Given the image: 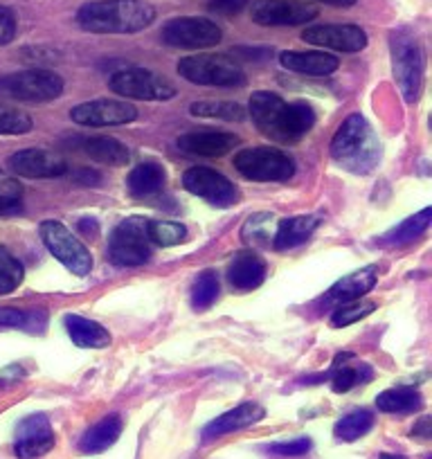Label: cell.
Masks as SVG:
<instances>
[{
    "instance_id": "cell-39",
    "label": "cell",
    "mask_w": 432,
    "mask_h": 459,
    "mask_svg": "<svg viewBox=\"0 0 432 459\" xmlns=\"http://www.w3.org/2000/svg\"><path fill=\"white\" fill-rule=\"evenodd\" d=\"M311 439L308 437H298L293 441H277V444L268 446V453L275 457H302L311 450Z\"/></svg>"
},
{
    "instance_id": "cell-1",
    "label": "cell",
    "mask_w": 432,
    "mask_h": 459,
    "mask_svg": "<svg viewBox=\"0 0 432 459\" xmlns=\"http://www.w3.org/2000/svg\"><path fill=\"white\" fill-rule=\"evenodd\" d=\"M248 113L266 138L289 144L302 140L315 125V110L307 101H284L275 92H253Z\"/></svg>"
},
{
    "instance_id": "cell-25",
    "label": "cell",
    "mask_w": 432,
    "mask_h": 459,
    "mask_svg": "<svg viewBox=\"0 0 432 459\" xmlns=\"http://www.w3.org/2000/svg\"><path fill=\"white\" fill-rule=\"evenodd\" d=\"M65 329H68L70 340L83 350H104L111 344L108 329H104L99 322L88 320V317L68 316L65 317Z\"/></svg>"
},
{
    "instance_id": "cell-4",
    "label": "cell",
    "mask_w": 432,
    "mask_h": 459,
    "mask_svg": "<svg viewBox=\"0 0 432 459\" xmlns=\"http://www.w3.org/2000/svg\"><path fill=\"white\" fill-rule=\"evenodd\" d=\"M390 50L396 86L403 92L405 101L414 104L421 95L423 68H426L421 46H419L417 37H412L408 30H394L390 37Z\"/></svg>"
},
{
    "instance_id": "cell-47",
    "label": "cell",
    "mask_w": 432,
    "mask_h": 459,
    "mask_svg": "<svg viewBox=\"0 0 432 459\" xmlns=\"http://www.w3.org/2000/svg\"><path fill=\"white\" fill-rule=\"evenodd\" d=\"M324 5H333V7H351L356 5V0H320Z\"/></svg>"
},
{
    "instance_id": "cell-20",
    "label": "cell",
    "mask_w": 432,
    "mask_h": 459,
    "mask_svg": "<svg viewBox=\"0 0 432 459\" xmlns=\"http://www.w3.org/2000/svg\"><path fill=\"white\" fill-rule=\"evenodd\" d=\"M239 144V138L235 134L226 131H201V134H187L178 138V147L192 156L219 158L230 153Z\"/></svg>"
},
{
    "instance_id": "cell-6",
    "label": "cell",
    "mask_w": 432,
    "mask_h": 459,
    "mask_svg": "<svg viewBox=\"0 0 432 459\" xmlns=\"http://www.w3.org/2000/svg\"><path fill=\"white\" fill-rule=\"evenodd\" d=\"M64 86L61 74L48 68H28L0 77V95L14 101H32V104L56 100L64 92Z\"/></svg>"
},
{
    "instance_id": "cell-33",
    "label": "cell",
    "mask_w": 432,
    "mask_h": 459,
    "mask_svg": "<svg viewBox=\"0 0 432 459\" xmlns=\"http://www.w3.org/2000/svg\"><path fill=\"white\" fill-rule=\"evenodd\" d=\"M219 298V277L214 271H203L192 286V307L205 311Z\"/></svg>"
},
{
    "instance_id": "cell-3",
    "label": "cell",
    "mask_w": 432,
    "mask_h": 459,
    "mask_svg": "<svg viewBox=\"0 0 432 459\" xmlns=\"http://www.w3.org/2000/svg\"><path fill=\"white\" fill-rule=\"evenodd\" d=\"M332 156L342 169L367 176L381 162V140L363 115H350L333 135Z\"/></svg>"
},
{
    "instance_id": "cell-19",
    "label": "cell",
    "mask_w": 432,
    "mask_h": 459,
    "mask_svg": "<svg viewBox=\"0 0 432 459\" xmlns=\"http://www.w3.org/2000/svg\"><path fill=\"white\" fill-rule=\"evenodd\" d=\"M378 280V273L374 266L360 268V271L351 273V275L342 277L336 284L329 289V293L324 295V307H341V304L354 302V299H360L363 295H367L369 290L374 289Z\"/></svg>"
},
{
    "instance_id": "cell-8",
    "label": "cell",
    "mask_w": 432,
    "mask_h": 459,
    "mask_svg": "<svg viewBox=\"0 0 432 459\" xmlns=\"http://www.w3.org/2000/svg\"><path fill=\"white\" fill-rule=\"evenodd\" d=\"M147 219L131 216L122 221L111 235L108 244V259L120 268L143 266L151 257V241L147 235Z\"/></svg>"
},
{
    "instance_id": "cell-5",
    "label": "cell",
    "mask_w": 432,
    "mask_h": 459,
    "mask_svg": "<svg viewBox=\"0 0 432 459\" xmlns=\"http://www.w3.org/2000/svg\"><path fill=\"white\" fill-rule=\"evenodd\" d=\"M178 74L196 86L241 88L246 73L230 55H192L178 61Z\"/></svg>"
},
{
    "instance_id": "cell-17",
    "label": "cell",
    "mask_w": 432,
    "mask_h": 459,
    "mask_svg": "<svg viewBox=\"0 0 432 459\" xmlns=\"http://www.w3.org/2000/svg\"><path fill=\"white\" fill-rule=\"evenodd\" d=\"M10 167L23 178H59L68 171L64 158L46 149H23L12 156Z\"/></svg>"
},
{
    "instance_id": "cell-42",
    "label": "cell",
    "mask_w": 432,
    "mask_h": 459,
    "mask_svg": "<svg viewBox=\"0 0 432 459\" xmlns=\"http://www.w3.org/2000/svg\"><path fill=\"white\" fill-rule=\"evenodd\" d=\"M16 37V16L14 12L0 5V46H7Z\"/></svg>"
},
{
    "instance_id": "cell-27",
    "label": "cell",
    "mask_w": 432,
    "mask_h": 459,
    "mask_svg": "<svg viewBox=\"0 0 432 459\" xmlns=\"http://www.w3.org/2000/svg\"><path fill=\"white\" fill-rule=\"evenodd\" d=\"M131 196L149 198L165 187V169L158 162H143L126 178Z\"/></svg>"
},
{
    "instance_id": "cell-41",
    "label": "cell",
    "mask_w": 432,
    "mask_h": 459,
    "mask_svg": "<svg viewBox=\"0 0 432 459\" xmlns=\"http://www.w3.org/2000/svg\"><path fill=\"white\" fill-rule=\"evenodd\" d=\"M250 5V0H210L207 10L219 16H237Z\"/></svg>"
},
{
    "instance_id": "cell-34",
    "label": "cell",
    "mask_w": 432,
    "mask_h": 459,
    "mask_svg": "<svg viewBox=\"0 0 432 459\" xmlns=\"http://www.w3.org/2000/svg\"><path fill=\"white\" fill-rule=\"evenodd\" d=\"M25 273L19 259L10 253V250L0 248V295H10L23 281Z\"/></svg>"
},
{
    "instance_id": "cell-32",
    "label": "cell",
    "mask_w": 432,
    "mask_h": 459,
    "mask_svg": "<svg viewBox=\"0 0 432 459\" xmlns=\"http://www.w3.org/2000/svg\"><path fill=\"white\" fill-rule=\"evenodd\" d=\"M147 235L151 246H160V248H169V246H178L187 239V228L174 221H149Z\"/></svg>"
},
{
    "instance_id": "cell-45",
    "label": "cell",
    "mask_w": 432,
    "mask_h": 459,
    "mask_svg": "<svg viewBox=\"0 0 432 459\" xmlns=\"http://www.w3.org/2000/svg\"><path fill=\"white\" fill-rule=\"evenodd\" d=\"M74 180H77V183H83V185H99L101 183L99 174L92 169H79L77 176H74Z\"/></svg>"
},
{
    "instance_id": "cell-14",
    "label": "cell",
    "mask_w": 432,
    "mask_h": 459,
    "mask_svg": "<svg viewBox=\"0 0 432 459\" xmlns=\"http://www.w3.org/2000/svg\"><path fill=\"white\" fill-rule=\"evenodd\" d=\"M250 16L255 23L266 28H281V25H304L317 16V10L299 0H253Z\"/></svg>"
},
{
    "instance_id": "cell-43",
    "label": "cell",
    "mask_w": 432,
    "mask_h": 459,
    "mask_svg": "<svg viewBox=\"0 0 432 459\" xmlns=\"http://www.w3.org/2000/svg\"><path fill=\"white\" fill-rule=\"evenodd\" d=\"M30 313L19 308H0V326H28Z\"/></svg>"
},
{
    "instance_id": "cell-38",
    "label": "cell",
    "mask_w": 432,
    "mask_h": 459,
    "mask_svg": "<svg viewBox=\"0 0 432 459\" xmlns=\"http://www.w3.org/2000/svg\"><path fill=\"white\" fill-rule=\"evenodd\" d=\"M21 183L5 171H0V212H14L21 207Z\"/></svg>"
},
{
    "instance_id": "cell-10",
    "label": "cell",
    "mask_w": 432,
    "mask_h": 459,
    "mask_svg": "<svg viewBox=\"0 0 432 459\" xmlns=\"http://www.w3.org/2000/svg\"><path fill=\"white\" fill-rule=\"evenodd\" d=\"M39 232H41V239L43 244L48 246V250H50L68 271H73L74 275L82 277L92 271L91 250L70 232V228H65L59 221H43Z\"/></svg>"
},
{
    "instance_id": "cell-23",
    "label": "cell",
    "mask_w": 432,
    "mask_h": 459,
    "mask_svg": "<svg viewBox=\"0 0 432 459\" xmlns=\"http://www.w3.org/2000/svg\"><path fill=\"white\" fill-rule=\"evenodd\" d=\"M122 428H125L122 419L117 414H108V417H104L99 423H95V426L83 432V437L79 439V450L83 455L104 453L120 439Z\"/></svg>"
},
{
    "instance_id": "cell-40",
    "label": "cell",
    "mask_w": 432,
    "mask_h": 459,
    "mask_svg": "<svg viewBox=\"0 0 432 459\" xmlns=\"http://www.w3.org/2000/svg\"><path fill=\"white\" fill-rule=\"evenodd\" d=\"M360 381H363V378H360V369L345 368V365H342V368L333 374L332 385H333V392H338V394H345V392H350L351 387L359 385Z\"/></svg>"
},
{
    "instance_id": "cell-9",
    "label": "cell",
    "mask_w": 432,
    "mask_h": 459,
    "mask_svg": "<svg viewBox=\"0 0 432 459\" xmlns=\"http://www.w3.org/2000/svg\"><path fill=\"white\" fill-rule=\"evenodd\" d=\"M111 91L125 100L138 101H167L176 95V88L169 79L151 73L147 68H122L111 74Z\"/></svg>"
},
{
    "instance_id": "cell-29",
    "label": "cell",
    "mask_w": 432,
    "mask_h": 459,
    "mask_svg": "<svg viewBox=\"0 0 432 459\" xmlns=\"http://www.w3.org/2000/svg\"><path fill=\"white\" fill-rule=\"evenodd\" d=\"M189 113L196 115V117H210V120H246V108L241 104H237V101H194L189 106Z\"/></svg>"
},
{
    "instance_id": "cell-13",
    "label": "cell",
    "mask_w": 432,
    "mask_h": 459,
    "mask_svg": "<svg viewBox=\"0 0 432 459\" xmlns=\"http://www.w3.org/2000/svg\"><path fill=\"white\" fill-rule=\"evenodd\" d=\"M138 117V108L120 100H92L77 104L70 110V120L82 126H122L131 125Z\"/></svg>"
},
{
    "instance_id": "cell-2",
    "label": "cell",
    "mask_w": 432,
    "mask_h": 459,
    "mask_svg": "<svg viewBox=\"0 0 432 459\" xmlns=\"http://www.w3.org/2000/svg\"><path fill=\"white\" fill-rule=\"evenodd\" d=\"M156 21L147 0H92L77 12V25L92 34H138Z\"/></svg>"
},
{
    "instance_id": "cell-31",
    "label": "cell",
    "mask_w": 432,
    "mask_h": 459,
    "mask_svg": "<svg viewBox=\"0 0 432 459\" xmlns=\"http://www.w3.org/2000/svg\"><path fill=\"white\" fill-rule=\"evenodd\" d=\"M374 428V412L369 410H354V412L345 414L342 419H338L336 428H333V435L341 441H356L360 437L367 435Z\"/></svg>"
},
{
    "instance_id": "cell-11",
    "label": "cell",
    "mask_w": 432,
    "mask_h": 459,
    "mask_svg": "<svg viewBox=\"0 0 432 459\" xmlns=\"http://www.w3.org/2000/svg\"><path fill=\"white\" fill-rule=\"evenodd\" d=\"M223 39L221 28L203 16H180L162 28V41L183 50H205L219 46Z\"/></svg>"
},
{
    "instance_id": "cell-48",
    "label": "cell",
    "mask_w": 432,
    "mask_h": 459,
    "mask_svg": "<svg viewBox=\"0 0 432 459\" xmlns=\"http://www.w3.org/2000/svg\"><path fill=\"white\" fill-rule=\"evenodd\" d=\"M381 459H405L403 455H392V453H383Z\"/></svg>"
},
{
    "instance_id": "cell-12",
    "label": "cell",
    "mask_w": 432,
    "mask_h": 459,
    "mask_svg": "<svg viewBox=\"0 0 432 459\" xmlns=\"http://www.w3.org/2000/svg\"><path fill=\"white\" fill-rule=\"evenodd\" d=\"M183 185L187 192L203 201L212 203L216 207H230L239 201L235 183L221 174V171L210 169V167H192L185 171Z\"/></svg>"
},
{
    "instance_id": "cell-30",
    "label": "cell",
    "mask_w": 432,
    "mask_h": 459,
    "mask_svg": "<svg viewBox=\"0 0 432 459\" xmlns=\"http://www.w3.org/2000/svg\"><path fill=\"white\" fill-rule=\"evenodd\" d=\"M430 221H432V210L430 207H426V210H421L419 214L410 216V219H405L403 223L396 225L390 235L383 237V244H390V246L410 244V241H414L417 237H421L423 232H426Z\"/></svg>"
},
{
    "instance_id": "cell-26",
    "label": "cell",
    "mask_w": 432,
    "mask_h": 459,
    "mask_svg": "<svg viewBox=\"0 0 432 459\" xmlns=\"http://www.w3.org/2000/svg\"><path fill=\"white\" fill-rule=\"evenodd\" d=\"M82 152L88 158L97 162H104V165L111 167H122L129 162V149L116 138H104V135H97V138H82Z\"/></svg>"
},
{
    "instance_id": "cell-18",
    "label": "cell",
    "mask_w": 432,
    "mask_h": 459,
    "mask_svg": "<svg viewBox=\"0 0 432 459\" xmlns=\"http://www.w3.org/2000/svg\"><path fill=\"white\" fill-rule=\"evenodd\" d=\"M264 417H266V410L259 403H241L237 408L228 410L221 417H216L214 421L207 423L203 428V441L219 439V437L230 435V432L244 430V428H250L262 421Z\"/></svg>"
},
{
    "instance_id": "cell-37",
    "label": "cell",
    "mask_w": 432,
    "mask_h": 459,
    "mask_svg": "<svg viewBox=\"0 0 432 459\" xmlns=\"http://www.w3.org/2000/svg\"><path fill=\"white\" fill-rule=\"evenodd\" d=\"M271 223H272V214H268V212L248 219V223L244 225L246 244L248 246L268 244V241H271Z\"/></svg>"
},
{
    "instance_id": "cell-28",
    "label": "cell",
    "mask_w": 432,
    "mask_h": 459,
    "mask_svg": "<svg viewBox=\"0 0 432 459\" xmlns=\"http://www.w3.org/2000/svg\"><path fill=\"white\" fill-rule=\"evenodd\" d=\"M376 408L385 414H412L423 408V399L414 387H392L376 396Z\"/></svg>"
},
{
    "instance_id": "cell-35",
    "label": "cell",
    "mask_w": 432,
    "mask_h": 459,
    "mask_svg": "<svg viewBox=\"0 0 432 459\" xmlns=\"http://www.w3.org/2000/svg\"><path fill=\"white\" fill-rule=\"evenodd\" d=\"M34 129L30 113L16 108V106L0 104V135H23Z\"/></svg>"
},
{
    "instance_id": "cell-22",
    "label": "cell",
    "mask_w": 432,
    "mask_h": 459,
    "mask_svg": "<svg viewBox=\"0 0 432 459\" xmlns=\"http://www.w3.org/2000/svg\"><path fill=\"white\" fill-rule=\"evenodd\" d=\"M228 280L237 290H255L266 280V264L255 253H239L228 268Z\"/></svg>"
},
{
    "instance_id": "cell-21",
    "label": "cell",
    "mask_w": 432,
    "mask_h": 459,
    "mask_svg": "<svg viewBox=\"0 0 432 459\" xmlns=\"http://www.w3.org/2000/svg\"><path fill=\"white\" fill-rule=\"evenodd\" d=\"M280 64L290 73L308 77H324L341 68V59L329 52H281Z\"/></svg>"
},
{
    "instance_id": "cell-16",
    "label": "cell",
    "mask_w": 432,
    "mask_h": 459,
    "mask_svg": "<svg viewBox=\"0 0 432 459\" xmlns=\"http://www.w3.org/2000/svg\"><path fill=\"white\" fill-rule=\"evenodd\" d=\"M55 448V430L46 414H30L16 426V457L39 459Z\"/></svg>"
},
{
    "instance_id": "cell-46",
    "label": "cell",
    "mask_w": 432,
    "mask_h": 459,
    "mask_svg": "<svg viewBox=\"0 0 432 459\" xmlns=\"http://www.w3.org/2000/svg\"><path fill=\"white\" fill-rule=\"evenodd\" d=\"M412 435L414 437H421V439H428V437H430V419L423 417L421 421H419L417 426H414Z\"/></svg>"
},
{
    "instance_id": "cell-7",
    "label": "cell",
    "mask_w": 432,
    "mask_h": 459,
    "mask_svg": "<svg viewBox=\"0 0 432 459\" xmlns=\"http://www.w3.org/2000/svg\"><path fill=\"white\" fill-rule=\"evenodd\" d=\"M235 169L255 183H286L293 178L295 162L275 147H255L237 153Z\"/></svg>"
},
{
    "instance_id": "cell-44",
    "label": "cell",
    "mask_w": 432,
    "mask_h": 459,
    "mask_svg": "<svg viewBox=\"0 0 432 459\" xmlns=\"http://www.w3.org/2000/svg\"><path fill=\"white\" fill-rule=\"evenodd\" d=\"M77 228L83 237H91V239H95L97 232H99V225H97L95 219H82Z\"/></svg>"
},
{
    "instance_id": "cell-24",
    "label": "cell",
    "mask_w": 432,
    "mask_h": 459,
    "mask_svg": "<svg viewBox=\"0 0 432 459\" xmlns=\"http://www.w3.org/2000/svg\"><path fill=\"white\" fill-rule=\"evenodd\" d=\"M320 225V219L313 214L307 216H290V219H284L275 228V239H272V246L277 250H290L302 246L304 241L311 239V235Z\"/></svg>"
},
{
    "instance_id": "cell-36",
    "label": "cell",
    "mask_w": 432,
    "mask_h": 459,
    "mask_svg": "<svg viewBox=\"0 0 432 459\" xmlns=\"http://www.w3.org/2000/svg\"><path fill=\"white\" fill-rule=\"evenodd\" d=\"M374 311H376V304L369 302V299H354V302L341 304V307L333 311L332 325L336 326V329H341V326H350L354 325V322L363 320V317L372 316Z\"/></svg>"
},
{
    "instance_id": "cell-15",
    "label": "cell",
    "mask_w": 432,
    "mask_h": 459,
    "mask_svg": "<svg viewBox=\"0 0 432 459\" xmlns=\"http://www.w3.org/2000/svg\"><path fill=\"white\" fill-rule=\"evenodd\" d=\"M302 41L336 52H360L367 46V34L359 25H313L302 32Z\"/></svg>"
}]
</instances>
